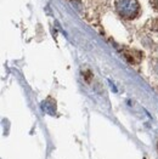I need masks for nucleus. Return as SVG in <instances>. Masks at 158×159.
<instances>
[{"mask_svg": "<svg viewBox=\"0 0 158 159\" xmlns=\"http://www.w3.org/2000/svg\"><path fill=\"white\" fill-rule=\"evenodd\" d=\"M116 5L119 13L124 17H132L139 10V5L136 0H117Z\"/></svg>", "mask_w": 158, "mask_h": 159, "instance_id": "f257e3e1", "label": "nucleus"}]
</instances>
